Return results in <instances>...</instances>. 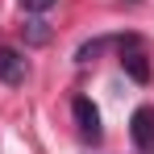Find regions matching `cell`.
I'll list each match as a JSON object with an SVG mask.
<instances>
[{
	"mask_svg": "<svg viewBox=\"0 0 154 154\" xmlns=\"http://www.w3.org/2000/svg\"><path fill=\"white\" fill-rule=\"evenodd\" d=\"M0 83H8V88H21L25 83V58L13 46H0Z\"/></svg>",
	"mask_w": 154,
	"mask_h": 154,
	"instance_id": "277c9868",
	"label": "cell"
},
{
	"mask_svg": "<svg viewBox=\"0 0 154 154\" xmlns=\"http://www.w3.org/2000/svg\"><path fill=\"white\" fill-rule=\"evenodd\" d=\"M117 46H121V67L129 71V79L146 83L150 79V67H146V54L137 50V38H117Z\"/></svg>",
	"mask_w": 154,
	"mask_h": 154,
	"instance_id": "3957f363",
	"label": "cell"
},
{
	"mask_svg": "<svg viewBox=\"0 0 154 154\" xmlns=\"http://www.w3.org/2000/svg\"><path fill=\"white\" fill-rule=\"evenodd\" d=\"M129 133H133L137 154H150V150H154V108H150V104L133 108V117H129Z\"/></svg>",
	"mask_w": 154,
	"mask_h": 154,
	"instance_id": "6da1fadb",
	"label": "cell"
},
{
	"mask_svg": "<svg viewBox=\"0 0 154 154\" xmlns=\"http://www.w3.org/2000/svg\"><path fill=\"white\" fill-rule=\"evenodd\" d=\"M54 0H21V8H29V13H42V8H50Z\"/></svg>",
	"mask_w": 154,
	"mask_h": 154,
	"instance_id": "8992f818",
	"label": "cell"
},
{
	"mask_svg": "<svg viewBox=\"0 0 154 154\" xmlns=\"http://www.w3.org/2000/svg\"><path fill=\"white\" fill-rule=\"evenodd\" d=\"M71 117H75L79 137H83V142H100V112H96V104L88 100V96H75V104H71Z\"/></svg>",
	"mask_w": 154,
	"mask_h": 154,
	"instance_id": "7a4b0ae2",
	"label": "cell"
},
{
	"mask_svg": "<svg viewBox=\"0 0 154 154\" xmlns=\"http://www.w3.org/2000/svg\"><path fill=\"white\" fill-rule=\"evenodd\" d=\"M25 38L33 42V46H42V42L50 38V29H46V21H29V25H25Z\"/></svg>",
	"mask_w": 154,
	"mask_h": 154,
	"instance_id": "5b68a950",
	"label": "cell"
}]
</instances>
